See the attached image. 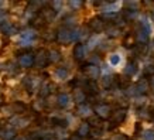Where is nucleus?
I'll list each match as a JSON object with an SVG mask.
<instances>
[{
  "label": "nucleus",
  "mask_w": 154,
  "mask_h": 140,
  "mask_svg": "<svg viewBox=\"0 0 154 140\" xmlns=\"http://www.w3.org/2000/svg\"><path fill=\"white\" fill-rule=\"evenodd\" d=\"M57 40L61 42V44H69L72 41V28L68 27H61L57 33Z\"/></svg>",
  "instance_id": "obj_1"
},
{
  "label": "nucleus",
  "mask_w": 154,
  "mask_h": 140,
  "mask_svg": "<svg viewBox=\"0 0 154 140\" xmlns=\"http://www.w3.org/2000/svg\"><path fill=\"white\" fill-rule=\"evenodd\" d=\"M150 24H149V21L147 20H143L141 21V27H140V30L137 31V38H139V41L140 42H147L149 41V37H150Z\"/></svg>",
  "instance_id": "obj_2"
},
{
  "label": "nucleus",
  "mask_w": 154,
  "mask_h": 140,
  "mask_svg": "<svg viewBox=\"0 0 154 140\" xmlns=\"http://www.w3.org/2000/svg\"><path fill=\"white\" fill-rule=\"evenodd\" d=\"M82 71H84L85 75L89 78V81H96L99 78V74H100L99 67L95 65V64H88V65H85L84 68H82Z\"/></svg>",
  "instance_id": "obj_3"
},
{
  "label": "nucleus",
  "mask_w": 154,
  "mask_h": 140,
  "mask_svg": "<svg viewBox=\"0 0 154 140\" xmlns=\"http://www.w3.org/2000/svg\"><path fill=\"white\" fill-rule=\"evenodd\" d=\"M34 64L37 68H45L48 64V52L45 50H40L37 55L34 57Z\"/></svg>",
  "instance_id": "obj_4"
},
{
  "label": "nucleus",
  "mask_w": 154,
  "mask_h": 140,
  "mask_svg": "<svg viewBox=\"0 0 154 140\" xmlns=\"http://www.w3.org/2000/svg\"><path fill=\"white\" fill-rule=\"evenodd\" d=\"M19 65L23 68H31L34 65V55L30 52H26L19 57Z\"/></svg>",
  "instance_id": "obj_5"
},
{
  "label": "nucleus",
  "mask_w": 154,
  "mask_h": 140,
  "mask_svg": "<svg viewBox=\"0 0 154 140\" xmlns=\"http://www.w3.org/2000/svg\"><path fill=\"white\" fill-rule=\"evenodd\" d=\"M110 106L107 105V103H99L95 106V112L98 115L99 117H103V119H106V117L110 116Z\"/></svg>",
  "instance_id": "obj_6"
},
{
  "label": "nucleus",
  "mask_w": 154,
  "mask_h": 140,
  "mask_svg": "<svg viewBox=\"0 0 154 140\" xmlns=\"http://www.w3.org/2000/svg\"><path fill=\"white\" fill-rule=\"evenodd\" d=\"M0 31L3 34H6V36H13V34L17 33V28L14 27L11 23H9V21H2L0 23Z\"/></svg>",
  "instance_id": "obj_7"
},
{
  "label": "nucleus",
  "mask_w": 154,
  "mask_h": 140,
  "mask_svg": "<svg viewBox=\"0 0 154 140\" xmlns=\"http://www.w3.org/2000/svg\"><path fill=\"white\" fill-rule=\"evenodd\" d=\"M34 38H35V33H33V31H24L20 36V44L21 45H30L34 41Z\"/></svg>",
  "instance_id": "obj_8"
},
{
  "label": "nucleus",
  "mask_w": 154,
  "mask_h": 140,
  "mask_svg": "<svg viewBox=\"0 0 154 140\" xmlns=\"http://www.w3.org/2000/svg\"><path fill=\"white\" fill-rule=\"evenodd\" d=\"M126 113H127L126 109H119V110H116L112 116V123H115V125L122 123V122L125 120V117H126Z\"/></svg>",
  "instance_id": "obj_9"
},
{
  "label": "nucleus",
  "mask_w": 154,
  "mask_h": 140,
  "mask_svg": "<svg viewBox=\"0 0 154 140\" xmlns=\"http://www.w3.org/2000/svg\"><path fill=\"white\" fill-rule=\"evenodd\" d=\"M74 58L76 61H82L85 57V47L82 45V44H76V45L74 47Z\"/></svg>",
  "instance_id": "obj_10"
},
{
  "label": "nucleus",
  "mask_w": 154,
  "mask_h": 140,
  "mask_svg": "<svg viewBox=\"0 0 154 140\" xmlns=\"http://www.w3.org/2000/svg\"><path fill=\"white\" fill-rule=\"evenodd\" d=\"M89 27L92 28L94 31H102L103 27H105V21H102L100 19H92L91 20V23H89Z\"/></svg>",
  "instance_id": "obj_11"
},
{
  "label": "nucleus",
  "mask_w": 154,
  "mask_h": 140,
  "mask_svg": "<svg viewBox=\"0 0 154 140\" xmlns=\"http://www.w3.org/2000/svg\"><path fill=\"white\" fill-rule=\"evenodd\" d=\"M57 103L60 107H66L69 105V95L68 93H60L57 96Z\"/></svg>",
  "instance_id": "obj_12"
},
{
  "label": "nucleus",
  "mask_w": 154,
  "mask_h": 140,
  "mask_svg": "<svg viewBox=\"0 0 154 140\" xmlns=\"http://www.w3.org/2000/svg\"><path fill=\"white\" fill-rule=\"evenodd\" d=\"M136 93L137 95H141V93H146L147 92V89H149V84H147V81L146 79H140L136 85Z\"/></svg>",
  "instance_id": "obj_13"
},
{
  "label": "nucleus",
  "mask_w": 154,
  "mask_h": 140,
  "mask_svg": "<svg viewBox=\"0 0 154 140\" xmlns=\"http://www.w3.org/2000/svg\"><path fill=\"white\" fill-rule=\"evenodd\" d=\"M78 113H79V116H89L91 113H92V109H91V106L89 105H86V103H81L79 107H78Z\"/></svg>",
  "instance_id": "obj_14"
},
{
  "label": "nucleus",
  "mask_w": 154,
  "mask_h": 140,
  "mask_svg": "<svg viewBox=\"0 0 154 140\" xmlns=\"http://www.w3.org/2000/svg\"><path fill=\"white\" fill-rule=\"evenodd\" d=\"M89 132H91V125L85 122V123H82L79 126V129H78V136H79V137H85V136L89 135Z\"/></svg>",
  "instance_id": "obj_15"
},
{
  "label": "nucleus",
  "mask_w": 154,
  "mask_h": 140,
  "mask_svg": "<svg viewBox=\"0 0 154 140\" xmlns=\"http://www.w3.org/2000/svg\"><path fill=\"white\" fill-rule=\"evenodd\" d=\"M55 76L58 78V79H66L68 78V70L66 68H64V67H60V68H57L55 71Z\"/></svg>",
  "instance_id": "obj_16"
},
{
  "label": "nucleus",
  "mask_w": 154,
  "mask_h": 140,
  "mask_svg": "<svg viewBox=\"0 0 154 140\" xmlns=\"http://www.w3.org/2000/svg\"><path fill=\"white\" fill-rule=\"evenodd\" d=\"M85 92L82 91V89H75V92H74V99L78 103H84L85 102Z\"/></svg>",
  "instance_id": "obj_17"
},
{
  "label": "nucleus",
  "mask_w": 154,
  "mask_h": 140,
  "mask_svg": "<svg viewBox=\"0 0 154 140\" xmlns=\"http://www.w3.org/2000/svg\"><path fill=\"white\" fill-rule=\"evenodd\" d=\"M123 72H125V74L126 75H134L136 72H137V67H136V64L134 62H129V64H127L126 65V68H125V71H123Z\"/></svg>",
  "instance_id": "obj_18"
},
{
  "label": "nucleus",
  "mask_w": 154,
  "mask_h": 140,
  "mask_svg": "<svg viewBox=\"0 0 154 140\" xmlns=\"http://www.w3.org/2000/svg\"><path fill=\"white\" fill-rule=\"evenodd\" d=\"M60 58H61L60 52L57 51V50H51V51L48 52V61H51V62H57Z\"/></svg>",
  "instance_id": "obj_19"
},
{
  "label": "nucleus",
  "mask_w": 154,
  "mask_h": 140,
  "mask_svg": "<svg viewBox=\"0 0 154 140\" xmlns=\"http://www.w3.org/2000/svg\"><path fill=\"white\" fill-rule=\"evenodd\" d=\"M3 140H13L14 139V130L13 129H9V130H6L3 135H2Z\"/></svg>",
  "instance_id": "obj_20"
},
{
  "label": "nucleus",
  "mask_w": 154,
  "mask_h": 140,
  "mask_svg": "<svg viewBox=\"0 0 154 140\" xmlns=\"http://www.w3.org/2000/svg\"><path fill=\"white\" fill-rule=\"evenodd\" d=\"M120 34V30L117 27H110V28H107V36L109 37H117Z\"/></svg>",
  "instance_id": "obj_21"
},
{
  "label": "nucleus",
  "mask_w": 154,
  "mask_h": 140,
  "mask_svg": "<svg viewBox=\"0 0 154 140\" xmlns=\"http://www.w3.org/2000/svg\"><path fill=\"white\" fill-rule=\"evenodd\" d=\"M112 82H113V76H103L102 84L105 88H109V86L112 85Z\"/></svg>",
  "instance_id": "obj_22"
},
{
  "label": "nucleus",
  "mask_w": 154,
  "mask_h": 140,
  "mask_svg": "<svg viewBox=\"0 0 154 140\" xmlns=\"http://www.w3.org/2000/svg\"><path fill=\"white\" fill-rule=\"evenodd\" d=\"M119 62H120V57L117 55V54L110 55V64H112V65H117Z\"/></svg>",
  "instance_id": "obj_23"
},
{
  "label": "nucleus",
  "mask_w": 154,
  "mask_h": 140,
  "mask_svg": "<svg viewBox=\"0 0 154 140\" xmlns=\"http://www.w3.org/2000/svg\"><path fill=\"white\" fill-rule=\"evenodd\" d=\"M143 137H144V140H154V130H147L143 135Z\"/></svg>",
  "instance_id": "obj_24"
},
{
  "label": "nucleus",
  "mask_w": 154,
  "mask_h": 140,
  "mask_svg": "<svg viewBox=\"0 0 154 140\" xmlns=\"http://www.w3.org/2000/svg\"><path fill=\"white\" fill-rule=\"evenodd\" d=\"M50 85L48 84H44L42 85V88H41V92H40V95H41V96H45V95H48V93H50Z\"/></svg>",
  "instance_id": "obj_25"
},
{
  "label": "nucleus",
  "mask_w": 154,
  "mask_h": 140,
  "mask_svg": "<svg viewBox=\"0 0 154 140\" xmlns=\"http://www.w3.org/2000/svg\"><path fill=\"white\" fill-rule=\"evenodd\" d=\"M110 140H127V137L125 135H115Z\"/></svg>",
  "instance_id": "obj_26"
},
{
  "label": "nucleus",
  "mask_w": 154,
  "mask_h": 140,
  "mask_svg": "<svg viewBox=\"0 0 154 140\" xmlns=\"http://www.w3.org/2000/svg\"><path fill=\"white\" fill-rule=\"evenodd\" d=\"M69 6L74 7V9H78V7L82 6V2H69Z\"/></svg>",
  "instance_id": "obj_27"
},
{
  "label": "nucleus",
  "mask_w": 154,
  "mask_h": 140,
  "mask_svg": "<svg viewBox=\"0 0 154 140\" xmlns=\"http://www.w3.org/2000/svg\"><path fill=\"white\" fill-rule=\"evenodd\" d=\"M51 5L55 7V9H54V11H58V9H60L61 6H62V3H61V2H52Z\"/></svg>",
  "instance_id": "obj_28"
},
{
  "label": "nucleus",
  "mask_w": 154,
  "mask_h": 140,
  "mask_svg": "<svg viewBox=\"0 0 154 140\" xmlns=\"http://www.w3.org/2000/svg\"><path fill=\"white\" fill-rule=\"evenodd\" d=\"M151 88H153V91H154V75H153V78H151Z\"/></svg>",
  "instance_id": "obj_29"
},
{
  "label": "nucleus",
  "mask_w": 154,
  "mask_h": 140,
  "mask_svg": "<svg viewBox=\"0 0 154 140\" xmlns=\"http://www.w3.org/2000/svg\"><path fill=\"white\" fill-rule=\"evenodd\" d=\"M3 101V93H2V89H0V102Z\"/></svg>",
  "instance_id": "obj_30"
},
{
  "label": "nucleus",
  "mask_w": 154,
  "mask_h": 140,
  "mask_svg": "<svg viewBox=\"0 0 154 140\" xmlns=\"http://www.w3.org/2000/svg\"><path fill=\"white\" fill-rule=\"evenodd\" d=\"M44 140H51V139H44Z\"/></svg>",
  "instance_id": "obj_31"
},
{
  "label": "nucleus",
  "mask_w": 154,
  "mask_h": 140,
  "mask_svg": "<svg viewBox=\"0 0 154 140\" xmlns=\"http://www.w3.org/2000/svg\"><path fill=\"white\" fill-rule=\"evenodd\" d=\"M17 140H24V139H17Z\"/></svg>",
  "instance_id": "obj_32"
}]
</instances>
